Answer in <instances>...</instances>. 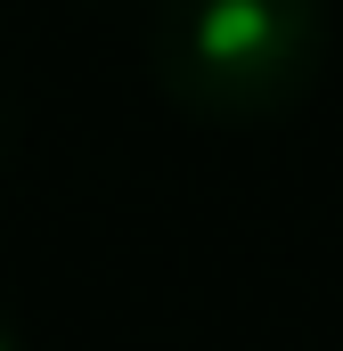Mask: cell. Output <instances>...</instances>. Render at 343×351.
<instances>
[{"instance_id":"cell-2","label":"cell","mask_w":343,"mask_h":351,"mask_svg":"<svg viewBox=\"0 0 343 351\" xmlns=\"http://www.w3.org/2000/svg\"><path fill=\"white\" fill-rule=\"evenodd\" d=\"M8 156H16V98L0 90V172H8Z\"/></svg>"},{"instance_id":"cell-3","label":"cell","mask_w":343,"mask_h":351,"mask_svg":"<svg viewBox=\"0 0 343 351\" xmlns=\"http://www.w3.org/2000/svg\"><path fill=\"white\" fill-rule=\"evenodd\" d=\"M0 351H25V343H16V335H8V319H0Z\"/></svg>"},{"instance_id":"cell-1","label":"cell","mask_w":343,"mask_h":351,"mask_svg":"<svg viewBox=\"0 0 343 351\" xmlns=\"http://www.w3.org/2000/svg\"><path fill=\"white\" fill-rule=\"evenodd\" d=\"M327 66V0H156L147 74L180 114L246 131L294 114Z\"/></svg>"}]
</instances>
